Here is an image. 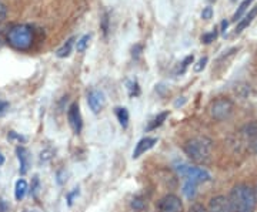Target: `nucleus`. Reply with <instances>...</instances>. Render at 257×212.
I'll use <instances>...</instances> for the list:
<instances>
[{
	"mask_svg": "<svg viewBox=\"0 0 257 212\" xmlns=\"http://www.w3.org/2000/svg\"><path fill=\"white\" fill-rule=\"evenodd\" d=\"M159 212H183V202L175 194L165 195L157 204Z\"/></svg>",
	"mask_w": 257,
	"mask_h": 212,
	"instance_id": "obj_6",
	"label": "nucleus"
},
{
	"mask_svg": "<svg viewBox=\"0 0 257 212\" xmlns=\"http://www.w3.org/2000/svg\"><path fill=\"white\" fill-rule=\"evenodd\" d=\"M64 172H66V171H64V170H62V171H59V174H57V182H59L60 185H63L64 182L67 181V174H66L64 176H62V174H64Z\"/></svg>",
	"mask_w": 257,
	"mask_h": 212,
	"instance_id": "obj_30",
	"label": "nucleus"
},
{
	"mask_svg": "<svg viewBox=\"0 0 257 212\" xmlns=\"http://www.w3.org/2000/svg\"><path fill=\"white\" fill-rule=\"evenodd\" d=\"M142 50H143V46H142V44H136V46L133 47V50H132V54H133V57H135V58H138L139 56H140V53H142Z\"/></svg>",
	"mask_w": 257,
	"mask_h": 212,
	"instance_id": "obj_31",
	"label": "nucleus"
},
{
	"mask_svg": "<svg viewBox=\"0 0 257 212\" xmlns=\"http://www.w3.org/2000/svg\"><path fill=\"white\" fill-rule=\"evenodd\" d=\"M132 206H133L135 210H138V211H142V210L146 208V201H145L143 198H140V196H136V198L132 201Z\"/></svg>",
	"mask_w": 257,
	"mask_h": 212,
	"instance_id": "obj_21",
	"label": "nucleus"
},
{
	"mask_svg": "<svg viewBox=\"0 0 257 212\" xmlns=\"http://www.w3.org/2000/svg\"><path fill=\"white\" fill-rule=\"evenodd\" d=\"M254 190V195H256V200H257V185H256V188H253Z\"/></svg>",
	"mask_w": 257,
	"mask_h": 212,
	"instance_id": "obj_38",
	"label": "nucleus"
},
{
	"mask_svg": "<svg viewBox=\"0 0 257 212\" xmlns=\"http://www.w3.org/2000/svg\"><path fill=\"white\" fill-rule=\"evenodd\" d=\"M233 2H236V0H233Z\"/></svg>",
	"mask_w": 257,
	"mask_h": 212,
	"instance_id": "obj_42",
	"label": "nucleus"
},
{
	"mask_svg": "<svg viewBox=\"0 0 257 212\" xmlns=\"http://www.w3.org/2000/svg\"><path fill=\"white\" fill-rule=\"evenodd\" d=\"M25 212H35V211H29V210H26V211H25Z\"/></svg>",
	"mask_w": 257,
	"mask_h": 212,
	"instance_id": "obj_40",
	"label": "nucleus"
},
{
	"mask_svg": "<svg viewBox=\"0 0 257 212\" xmlns=\"http://www.w3.org/2000/svg\"><path fill=\"white\" fill-rule=\"evenodd\" d=\"M73 42L74 37H70V38L64 43L63 46L56 52V56H57L59 58H66V57H69L70 53H72V48H73Z\"/></svg>",
	"mask_w": 257,
	"mask_h": 212,
	"instance_id": "obj_14",
	"label": "nucleus"
},
{
	"mask_svg": "<svg viewBox=\"0 0 257 212\" xmlns=\"http://www.w3.org/2000/svg\"><path fill=\"white\" fill-rule=\"evenodd\" d=\"M16 154H18L19 162H20V174L25 176L29 171V166H30V156H29V151L25 147H18L16 148Z\"/></svg>",
	"mask_w": 257,
	"mask_h": 212,
	"instance_id": "obj_11",
	"label": "nucleus"
},
{
	"mask_svg": "<svg viewBox=\"0 0 257 212\" xmlns=\"http://www.w3.org/2000/svg\"><path fill=\"white\" fill-rule=\"evenodd\" d=\"M202 18L204 20H209V18H213V9H211L210 6H207V8H204L202 12Z\"/></svg>",
	"mask_w": 257,
	"mask_h": 212,
	"instance_id": "obj_26",
	"label": "nucleus"
},
{
	"mask_svg": "<svg viewBox=\"0 0 257 212\" xmlns=\"http://www.w3.org/2000/svg\"><path fill=\"white\" fill-rule=\"evenodd\" d=\"M8 138H9L10 141L16 140V141H19V142H25V141H26V138H25L23 136L18 134L16 131H9V134H8Z\"/></svg>",
	"mask_w": 257,
	"mask_h": 212,
	"instance_id": "obj_25",
	"label": "nucleus"
},
{
	"mask_svg": "<svg viewBox=\"0 0 257 212\" xmlns=\"http://www.w3.org/2000/svg\"><path fill=\"white\" fill-rule=\"evenodd\" d=\"M8 202L5 200H0V212H8Z\"/></svg>",
	"mask_w": 257,
	"mask_h": 212,
	"instance_id": "obj_35",
	"label": "nucleus"
},
{
	"mask_svg": "<svg viewBox=\"0 0 257 212\" xmlns=\"http://www.w3.org/2000/svg\"><path fill=\"white\" fill-rule=\"evenodd\" d=\"M196 186H197V184L190 182V181H186V184L183 185V192L189 200H193L196 196Z\"/></svg>",
	"mask_w": 257,
	"mask_h": 212,
	"instance_id": "obj_18",
	"label": "nucleus"
},
{
	"mask_svg": "<svg viewBox=\"0 0 257 212\" xmlns=\"http://www.w3.org/2000/svg\"><path fill=\"white\" fill-rule=\"evenodd\" d=\"M253 2H254V0H243V2L240 3L239 9L236 10V13L233 14V20H234V22H237V20H239V18L246 13V10L250 8V4H251Z\"/></svg>",
	"mask_w": 257,
	"mask_h": 212,
	"instance_id": "obj_17",
	"label": "nucleus"
},
{
	"mask_svg": "<svg viewBox=\"0 0 257 212\" xmlns=\"http://www.w3.org/2000/svg\"><path fill=\"white\" fill-rule=\"evenodd\" d=\"M156 142L157 138H155V137H146V138L140 140L138 144H136L135 151H133V158L136 160V158H139L140 156H143V154L147 152L149 150H152V148L155 147Z\"/></svg>",
	"mask_w": 257,
	"mask_h": 212,
	"instance_id": "obj_10",
	"label": "nucleus"
},
{
	"mask_svg": "<svg viewBox=\"0 0 257 212\" xmlns=\"http://www.w3.org/2000/svg\"><path fill=\"white\" fill-rule=\"evenodd\" d=\"M128 94H130V97H135V96L140 94V87H139V84L136 82L128 83Z\"/></svg>",
	"mask_w": 257,
	"mask_h": 212,
	"instance_id": "obj_24",
	"label": "nucleus"
},
{
	"mask_svg": "<svg viewBox=\"0 0 257 212\" xmlns=\"http://www.w3.org/2000/svg\"><path fill=\"white\" fill-rule=\"evenodd\" d=\"M256 150H257V144H256Z\"/></svg>",
	"mask_w": 257,
	"mask_h": 212,
	"instance_id": "obj_41",
	"label": "nucleus"
},
{
	"mask_svg": "<svg viewBox=\"0 0 257 212\" xmlns=\"http://www.w3.org/2000/svg\"><path fill=\"white\" fill-rule=\"evenodd\" d=\"M257 16V8H253L251 10H248V13L244 16V18H241L239 22V24L236 26V30H234V33L236 34H240L243 30L246 28H248V24L254 20V18Z\"/></svg>",
	"mask_w": 257,
	"mask_h": 212,
	"instance_id": "obj_12",
	"label": "nucleus"
},
{
	"mask_svg": "<svg viewBox=\"0 0 257 212\" xmlns=\"http://www.w3.org/2000/svg\"><path fill=\"white\" fill-rule=\"evenodd\" d=\"M210 116L217 121H224L229 118L230 116L233 114V110H234V104L230 98H226V97H220L217 100L210 104Z\"/></svg>",
	"mask_w": 257,
	"mask_h": 212,
	"instance_id": "obj_5",
	"label": "nucleus"
},
{
	"mask_svg": "<svg viewBox=\"0 0 257 212\" xmlns=\"http://www.w3.org/2000/svg\"><path fill=\"white\" fill-rule=\"evenodd\" d=\"M103 32H104V34H107V30H109V18H107V14H104L103 16Z\"/></svg>",
	"mask_w": 257,
	"mask_h": 212,
	"instance_id": "obj_34",
	"label": "nucleus"
},
{
	"mask_svg": "<svg viewBox=\"0 0 257 212\" xmlns=\"http://www.w3.org/2000/svg\"><path fill=\"white\" fill-rule=\"evenodd\" d=\"M116 117H117V120H119L120 126H121L123 128H126L128 126L127 108H124V107H117V108H116Z\"/></svg>",
	"mask_w": 257,
	"mask_h": 212,
	"instance_id": "obj_16",
	"label": "nucleus"
},
{
	"mask_svg": "<svg viewBox=\"0 0 257 212\" xmlns=\"http://www.w3.org/2000/svg\"><path fill=\"white\" fill-rule=\"evenodd\" d=\"M189 212H207V210L203 205H200V204H194V205L190 206Z\"/></svg>",
	"mask_w": 257,
	"mask_h": 212,
	"instance_id": "obj_28",
	"label": "nucleus"
},
{
	"mask_svg": "<svg viewBox=\"0 0 257 212\" xmlns=\"http://www.w3.org/2000/svg\"><path fill=\"white\" fill-rule=\"evenodd\" d=\"M9 110V102L5 100H0V117H3Z\"/></svg>",
	"mask_w": 257,
	"mask_h": 212,
	"instance_id": "obj_27",
	"label": "nucleus"
},
{
	"mask_svg": "<svg viewBox=\"0 0 257 212\" xmlns=\"http://www.w3.org/2000/svg\"><path fill=\"white\" fill-rule=\"evenodd\" d=\"M3 162H5V158H3V156H2V154H0V166H2V164H3Z\"/></svg>",
	"mask_w": 257,
	"mask_h": 212,
	"instance_id": "obj_37",
	"label": "nucleus"
},
{
	"mask_svg": "<svg viewBox=\"0 0 257 212\" xmlns=\"http://www.w3.org/2000/svg\"><path fill=\"white\" fill-rule=\"evenodd\" d=\"M175 170L177 171V174L180 176H183L186 181H190L194 184H202V182H207L210 181V174L203 170L200 166H193L189 164H177L175 166Z\"/></svg>",
	"mask_w": 257,
	"mask_h": 212,
	"instance_id": "obj_4",
	"label": "nucleus"
},
{
	"mask_svg": "<svg viewBox=\"0 0 257 212\" xmlns=\"http://www.w3.org/2000/svg\"><path fill=\"white\" fill-rule=\"evenodd\" d=\"M193 60H194V57H193V54L187 56V57L184 58L183 62H182V67H179V70H177V73L183 74L184 72H186V68L189 67V64H192Z\"/></svg>",
	"mask_w": 257,
	"mask_h": 212,
	"instance_id": "obj_22",
	"label": "nucleus"
},
{
	"mask_svg": "<svg viewBox=\"0 0 257 212\" xmlns=\"http://www.w3.org/2000/svg\"><path fill=\"white\" fill-rule=\"evenodd\" d=\"M227 28H229V22H227V20H223V22H221V33H223V34H226Z\"/></svg>",
	"mask_w": 257,
	"mask_h": 212,
	"instance_id": "obj_36",
	"label": "nucleus"
},
{
	"mask_svg": "<svg viewBox=\"0 0 257 212\" xmlns=\"http://www.w3.org/2000/svg\"><path fill=\"white\" fill-rule=\"evenodd\" d=\"M89 42H90V34H84L82 38H79V40H77V44H76V50H77L79 53H83V52H86V48L89 47Z\"/></svg>",
	"mask_w": 257,
	"mask_h": 212,
	"instance_id": "obj_19",
	"label": "nucleus"
},
{
	"mask_svg": "<svg viewBox=\"0 0 257 212\" xmlns=\"http://www.w3.org/2000/svg\"><path fill=\"white\" fill-rule=\"evenodd\" d=\"M76 195H79V188H74L73 192H70V194H69V196H67V204H69V206L73 204V198L76 196Z\"/></svg>",
	"mask_w": 257,
	"mask_h": 212,
	"instance_id": "obj_32",
	"label": "nucleus"
},
{
	"mask_svg": "<svg viewBox=\"0 0 257 212\" xmlns=\"http://www.w3.org/2000/svg\"><path fill=\"white\" fill-rule=\"evenodd\" d=\"M87 104L94 114H99L106 106V97L100 90H92L87 94Z\"/></svg>",
	"mask_w": 257,
	"mask_h": 212,
	"instance_id": "obj_8",
	"label": "nucleus"
},
{
	"mask_svg": "<svg viewBox=\"0 0 257 212\" xmlns=\"http://www.w3.org/2000/svg\"><path fill=\"white\" fill-rule=\"evenodd\" d=\"M37 190H39V176H33V184H32V194L36 196Z\"/></svg>",
	"mask_w": 257,
	"mask_h": 212,
	"instance_id": "obj_29",
	"label": "nucleus"
},
{
	"mask_svg": "<svg viewBox=\"0 0 257 212\" xmlns=\"http://www.w3.org/2000/svg\"><path fill=\"white\" fill-rule=\"evenodd\" d=\"M2 44H3V40L0 38V47H2Z\"/></svg>",
	"mask_w": 257,
	"mask_h": 212,
	"instance_id": "obj_39",
	"label": "nucleus"
},
{
	"mask_svg": "<svg viewBox=\"0 0 257 212\" xmlns=\"http://www.w3.org/2000/svg\"><path fill=\"white\" fill-rule=\"evenodd\" d=\"M67 120H69V124H70V127L73 130L74 134H79L82 131V114H80V108H79V104L77 102H73L69 107V110H67Z\"/></svg>",
	"mask_w": 257,
	"mask_h": 212,
	"instance_id": "obj_7",
	"label": "nucleus"
},
{
	"mask_svg": "<svg viewBox=\"0 0 257 212\" xmlns=\"http://www.w3.org/2000/svg\"><path fill=\"white\" fill-rule=\"evenodd\" d=\"M217 34H219V32H217V28H214L213 30H211L210 33H206V34H203L202 43H204V44H210L211 42H214V40H216Z\"/></svg>",
	"mask_w": 257,
	"mask_h": 212,
	"instance_id": "obj_20",
	"label": "nucleus"
},
{
	"mask_svg": "<svg viewBox=\"0 0 257 212\" xmlns=\"http://www.w3.org/2000/svg\"><path fill=\"white\" fill-rule=\"evenodd\" d=\"M167 117H169V111H163V112L157 114V117H155L153 120L150 121V124L147 126V131H153V130H156L157 127H160V126L165 122Z\"/></svg>",
	"mask_w": 257,
	"mask_h": 212,
	"instance_id": "obj_15",
	"label": "nucleus"
},
{
	"mask_svg": "<svg viewBox=\"0 0 257 212\" xmlns=\"http://www.w3.org/2000/svg\"><path fill=\"white\" fill-rule=\"evenodd\" d=\"M28 182L22 178V180H19L16 185H15V198L18 200V201H22L23 198H25V195L28 192Z\"/></svg>",
	"mask_w": 257,
	"mask_h": 212,
	"instance_id": "obj_13",
	"label": "nucleus"
},
{
	"mask_svg": "<svg viewBox=\"0 0 257 212\" xmlns=\"http://www.w3.org/2000/svg\"><path fill=\"white\" fill-rule=\"evenodd\" d=\"M207 212H233L231 206H230L229 198H226L224 195H217V196L211 198Z\"/></svg>",
	"mask_w": 257,
	"mask_h": 212,
	"instance_id": "obj_9",
	"label": "nucleus"
},
{
	"mask_svg": "<svg viewBox=\"0 0 257 212\" xmlns=\"http://www.w3.org/2000/svg\"><path fill=\"white\" fill-rule=\"evenodd\" d=\"M6 13H8V10H6V6L0 2V23L5 20V18H6Z\"/></svg>",
	"mask_w": 257,
	"mask_h": 212,
	"instance_id": "obj_33",
	"label": "nucleus"
},
{
	"mask_svg": "<svg viewBox=\"0 0 257 212\" xmlns=\"http://www.w3.org/2000/svg\"><path fill=\"white\" fill-rule=\"evenodd\" d=\"M207 62H209V58H207V57H202V58L196 63V66L193 67V68H194V72H196V73H200V72H203V70H204V67H206V64H207Z\"/></svg>",
	"mask_w": 257,
	"mask_h": 212,
	"instance_id": "obj_23",
	"label": "nucleus"
},
{
	"mask_svg": "<svg viewBox=\"0 0 257 212\" xmlns=\"http://www.w3.org/2000/svg\"><path fill=\"white\" fill-rule=\"evenodd\" d=\"M229 202L233 212H254L257 200L254 190L246 184H237L231 188Z\"/></svg>",
	"mask_w": 257,
	"mask_h": 212,
	"instance_id": "obj_1",
	"label": "nucleus"
},
{
	"mask_svg": "<svg viewBox=\"0 0 257 212\" xmlns=\"http://www.w3.org/2000/svg\"><path fill=\"white\" fill-rule=\"evenodd\" d=\"M8 43L13 48L20 50V52H26L30 47L33 46L35 42V33L33 28L26 24H18L15 28H12L8 33Z\"/></svg>",
	"mask_w": 257,
	"mask_h": 212,
	"instance_id": "obj_3",
	"label": "nucleus"
},
{
	"mask_svg": "<svg viewBox=\"0 0 257 212\" xmlns=\"http://www.w3.org/2000/svg\"><path fill=\"white\" fill-rule=\"evenodd\" d=\"M184 152L194 162H207L213 152V141L207 137H193L184 144Z\"/></svg>",
	"mask_w": 257,
	"mask_h": 212,
	"instance_id": "obj_2",
	"label": "nucleus"
}]
</instances>
